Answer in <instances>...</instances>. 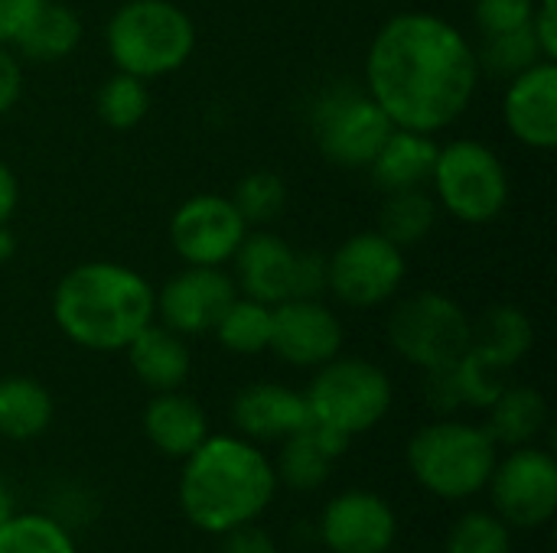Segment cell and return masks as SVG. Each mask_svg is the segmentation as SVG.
<instances>
[{"label":"cell","mask_w":557,"mask_h":553,"mask_svg":"<svg viewBox=\"0 0 557 553\" xmlns=\"http://www.w3.org/2000/svg\"><path fill=\"white\" fill-rule=\"evenodd\" d=\"M532 13H535V0H473V20L483 29V36L529 26Z\"/></svg>","instance_id":"obj_35"},{"label":"cell","mask_w":557,"mask_h":553,"mask_svg":"<svg viewBox=\"0 0 557 553\" xmlns=\"http://www.w3.org/2000/svg\"><path fill=\"white\" fill-rule=\"evenodd\" d=\"M323 541L336 553H385L395 541V515L369 492H346L323 515Z\"/></svg>","instance_id":"obj_16"},{"label":"cell","mask_w":557,"mask_h":553,"mask_svg":"<svg viewBox=\"0 0 557 553\" xmlns=\"http://www.w3.org/2000/svg\"><path fill=\"white\" fill-rule=\"evenodd\" d=\"M405 251L382 231H359L326 257V290L346 306L369 310L392 300L405 280Z\"/></svg>","instance_id":"obj_10"},{"label":"cell","mask_w":557,"mask_h":553,"mask_svg":"<svg viewBox=\"0 0 557 553\" xmlns=\"http://www.w3.org/2000/svg\"><path fill=\"white\" fill-rule=\"evenodd\" d=\"M232 420L242 433L255 440H277L297 433L310 420L307 398L284 385H251L238 391L232 404Z\"/></svg>","instance_id":"obj_18"},{"label":"cell","mask_w":557,"mask_h":553,"mask_svg":"<svg viewBox=\"0 0 557 553\" xmlns=\"http://www.w3.org/2000/svg\"><path fill=\"white\" fill-rule=\"evenodd\" d=\"M395 124L366 88H330L313 108V134L326 160L362 169L375 160Z\"/></svg>","instance_id":"obj_9"},{"label":"cell","mask_w":557,"mask_h":553,"mask_svg":"<svg viewBox=\"0 0 557 553\" xmlns=\"http://www.w3.org/2000/svg\"><path fill=\"white\" fill-rule=\"evenodd\" d=\"M535 3H545V0H535Z\"/></svg>","instance_id":"obj_45"},{"label":"cell","mask_w":557,"mask_h":553,"mask_svg":"<svg viewBox=\"0 0 557 553\" xmlns=\"http://www.w3.org/2000/svg\"><path fill=\"white\" fill-rule=\"evenodd\" d=\"M532 323L519 306H493L480 316V323H473V339L470 349H476L480 355H486L490 362H496L499 368H512L519 365L529 349H532Z\"/></svg>","instance_id":"obj_24"},{"label":"cell","mask_w":557,"mask_h":553,"mask_svg":"<svg viewBox=\"0 0 557 553\" xmlns=\"http://www.w3.org/2000/svg\"><path fill=\"white\" fill-rule=\"evenodd\" d=\"M52 420V398L33 378H0V433L10 440L39 437Z\"/></svg>","instance_id":"obj_26"},{"label":"cell","mask_w":557,"mask_h":553,"mask_svg":"<svg viewBox=\"0 0 557 553\" xmlns=\"http://www.w3.org/2000/svg\"><path fill=\"white\" fill-rule=\"evenodd\" d=\"M428 401L434 404V411L447 414L454 407H460V388H457V375H454V365H444V368H431L428 372Z\"/></svg>","instance_id":"obj_38"},{"label":"cell","mask_w":557,"mask_h":553,"mask_svg":"<svg viewBox=\"0 0 557 553\" xmlns=\"http://www.w3.org/2000/svg\"><path fill=\"white\" fill-rule=\"evenodd\" d=\"M388 339L405 362L431 372L454 365L470 349L473 323L454 297L441 290H418L392 310Z\"/></svg>","instance_id":"obj_7"},{"label":"cell","mask_w":557,"mask_h":553,"mask_svg":"<svg viewBox=\"0 0 557 553\" xmlns=\"http://www.w3.org/2000/svg\"><path fill=\"white\" fill-rule=\"evenodd\" d=\"M310 417L346 437L375 427L392 407V381L366 359H330L304 394Z\"/></svg>","instance_id":"obj_8"},{"label":"cell","mask_w":557,"mask_h":553,"mask_svg":"<svg viewBox=\"0 0 557 553\" xmlns=\"http://www.w3.org/2000/svg\"><path fill=\"white\" fill-rule=\"evenodd\" d=\"M532 33H535V42L542 49L545 59H557V0H545V3H535V13H532Z\"/></svg>","instance_id":"obj_39"},{"label":"cell","mask_w":557,"mask_h":553,"mask_svg":"<svg viewBox=\"0 0 557 553\" xmlns=\"http://www.w3.org/2000/svg\"><path fill=\"white\" fill-rule=\"evenodd\" d=\"M16 202H20V186H16V176L13 169L0 160V225H7L16 212Z\"/></svg>","instance_id":"obj_42"},{"label":"cell","mask_w":557,"mask_h":553,"mask_svg":"<svg viewBox=\"0 0 557 553\" xmlns=\"http://www.w3.org/2000/svg\"><path fill=\"white\" fill-rule=\"evenodd\" d=\"M104 46L117 72L147 81L173 75L189 62L196 49V26L173 0H127L111 13Z\"/></svg>","instance_id":"obj_4"},{"label":"cell","mask_w":557,"mask_h":553,"mask_svg":"<svg viewBox=\"0 0 557 553\" xmlns=\"http://www.w3.org/2000/svg\"><path fill=\"white\" fill-rule=\"evenodd\" d=\"M450 553H509L506 525L483 512L463 515L450 531Z\"/></svg>","instance_id":"obj_34"},{"label":"cell","mask_w":557,"mask_h":553,"mask_svg":"<svg viewBox=\"0 0 557 553\" xmlns=\"http://www.w3.org/2000/svg\"><path fill=\"white\" fill-rule=\"evenodd\" d=\"M98 117L111 127V130H131L137 127L147 111H150V91L147 81L127 72H114L111 78H104V85L98 88L95 98Z\"/></svg>","instance_id":"obj_29"},{"label":"cell","mask_w":557,"mask_h":553,"mask_svg":"<svg viewBox=\"0 0 557 553\" xmlns=\"http://www.w3.org/2000/svg\"><path fill=\"white\" fill-rule=\"evenodd\" d=\"M503 117L509 134L532 147L552 150L557 143V65L542 59L532 68L509 78Z\"/></svg>","instance_id":"obj_15"},{"label":"cell","mask_w":557,"mask_h":553,"mask_svg":"<svg viewBox=\"0 0 557 553\" xmlns=\"http://www.w3.org/2000/svg\"><path fill=\"white\" fill-rule=\"evenodd\" d=\"M294 257H297V251L271 231L245 235L232 257L235 261V287L258 303L277 306V303L290 300Z\"/></svg>","instance_id":"obj_17"},{"label":"cell","mask_w":557,"mask_h":553,"mask_svg":"<svg viewBox=\"0 0 557 553\" xmlns=\"http://www.w3.org/2000/svg\"><path fill=\"white\" fill-rule=\"evenodd\" d=\"M23 95V68H20V59L10 55L3 46H0V117L16 108Z\"/></svg>","instance_id":"obj_40"},{"label":"cell","mask_w":557,"mask_h":553,"mask_svg":"<svg viewBox=\"0 0 557 553\" xmlns=\"http://www.w3.org/2000/svg\"><path fill=\"white\" fill-rule=\"evenodd\" d=\"M235 297L238 287L222 267L186 264V271H180L157 290V313L166 329L180 336H199L219 323Z\"/></svg>","instance_id":"obj_12"},{"label":"cell","mask_w":557,"mask_h":553,"mask_svg":"<svg viewBox=\"0 0 557 553\" xmlns=\"http://www.w3.org/2000/svg\"><path fill=\"white\" fill-rule=\"evenodd\" d=\"M349 447V437L307 420L297 433L287 437L284 453H281V473L287 479V486L294 489H317L326 476H330V463Z\"/></svg>","instance_id":"obj_21"},{"label":"cell","mask_w":557,"mask_h":553,"mask_svg":"<svg viewBox=\"0 0 557 553\" xmlns=\"http://www.w3.org/2000/svg\"><path fill=\"white\" fill-rule=\"evenodd\" d=\"M385 196L388 199L382 205L379 231L401 251L411 244H421L437 225V199L428 196L424 189H401V192H385Z\"/></svg>","instance_id":"obj_27"},{"label":"cell","mask_w":557,"mask_h":553,"mask_svg":"<svg viewBox=\"0 0 557 553\" xmlns=\"http://www.w3.org/2000/svg\"><path fill=\"white\" fill-rule=\"evenodd\" d=\"M274 495V469L261 450L235 437H206L183 469L180 502L186 518L225 535L258 518Z\"/></svg>","instance_id":"obj_3"},{"label":"cell","mask_w":557,"mask_h":553,"mask_svg":"<svg viewBox=\"0 0 557 553\" xmlns=\"http://www.w3.org/2000/svg\"><path fill=\"white\" fill-rule=\"evenodd\" d=\"M16 254V238L7 225H0V264H7Z\"/></svg>","instance_id":"obj_43"},{"label":"cell","mask_w":557,"mask_h":553,"mask_svg":"<svg viewBox=\"0 0 557 553\" xmlns=\"http://www.w3.org/2000/svg\"><path fill=\"white\" fill-rule=\"evenodd\" d=\"M157 316V290L131 267L88 261L72 267L52 293L55 326L82 349L117 352Z\"/></svg>","instance_id":"obj_2"},{"label":"cell","mask_w":557,"mask_h":553,"mask_svg":"<svg viewBox=\"0 0 557 553\" xmlns=\"http://www.w3.org/2000/svg\"><path fill=\"white\" fill-rule=\"evenodd\" d=\"M10 512H13V495H10V489H7V482L0 479V525H7V521L13 518Z\"/></svg>","instance_id":"obj_44"},{"label":"cell","mask_w":557,"mask_h":553,"mask_svg":"<svg viewBox=\"0 0 557 553\" xmlns=\"http://www.w3.org/2000/svg\"><path fill=\"white\" fill-rule=\"evenodd\" d=\"M228 538L222 541L219 553H277V548L271 544V538L258 528H248V525H238L232 531H225Z\"/></svg>","instance_id":"obj_41"},{"label":"cell","mask_w":557,"mask_h":553,"mask_svg":"<svg viewBox=\"0 0 557 553\" xmlns=\"http://www.w3.org/2000/svg\"><path fill=\"white\" fill-rule=\"evenodd\" d=\"M78 42H82L78 13L65 3L42 0V7L36 10V16L29 20V26L20 33L13 46L20 49V55L33 62H59L69 59L78 49Z\"/></svg>","instance_id":"obj_23"},{"label":"cell","mask_w":557,"mask_h":553,"mask_svg":"<svg viewBox=\"0 0 557 553\" xmlns=\"http://www.w3.org/2000/svg\"><path fill=\"white\" fill-rule=\"evenodd\" d=\"M0 553H75V548L55 521L20 515L0 525Z\"/></svg>","instance_id":"obj_31"},{"label":"cell","mask_w":557,"mask_h":553,"mask_svg":"<svg viewBox=\"0 0 557 553\" xmlns=\"http://www.w3.org/2000/svg\"><path fill=\"white\" fill-rule=\"evenodd\" d=\"M496 508L519 528L548 521L557 508V463L542 450H516L503 466H493Z\"/></svg>","instance_id":"obj_13"},{"label":"cell","mask_w":557,"mask_h":553,"mask_svg":"<svg viewBox=\"0 0 557 553\" xmlns=\"http://www.w3.org/2000/svg\"><path fill=\"white\" fill-rule=\"evenodd\" d=\"M127 362L134 375L153 391H176L189 378V368H193V355L183 336L153 323L131 339Z\"/></svg>","instance_id":"obj_20"},{"label":"cell","mask_w":557,"mask_h":553,"mask_svg":"<svg viewBox=\"0 0 557 553\" xmlns=\"http://www.w3.org/2000/svg\"><path fill=\"white\" fill-rule=\"evenodd\" d=\"M39 7L42 0H0V46H13Z\"/></svg>","instance_id":"obj_37"},{"label":"cell","mask_w":557,"mask_h":553,"mask_svg":"<svg viewBox=\"0 0 557 553\" xmlns=\"http://www.w3.org/2000/svg\"><path fill=\"white\" fill-rule=\"evenodd\" d=\"M326 290V257L320 251H297L290 300H320Z\"/></svg>","instance_id":"obj_36"},{"label":"cell","mask_w":557,"mask_h":553,"mask_svg":"<svg viewBox=\"0 0 557 553\" xmlns=\"http://www.w3.org/2000/svg\"><path fill=\"white\" fill-rule=\"evenodd\" d=\"M437 205L463 225H490L509 205V173L499 153L480 140H454L437 150L431 173Z\"/></svg>","instance_id":"obj_6"},{"label":"cell","mask_w":557,"mask_h":553,"mask_svg":"<svg viewBox=\"0 0 557 553\" xmlns=\"http://www.w3.org/2000/svg\"><path fill=\"white\" fill-rule=\"evenodd\" d=\"M232 202H235V209L242 212V218L248 225H264V222H274L284 212L287 186H284V179L277 173L258 169V173H248L245 179H238Z\"/></svg>","instance_id":"obj_32"},{"label":"cell","mask_w":557,"mask_h":553,"mask_svg":"<svg viewBox=\"0 0 557 553\" xmlns=\"http://www.w3.org/2000/svg\"><path fill=\"white\" fill-rule=\"evenodd\" d=\"M248 222L232 199L202 192L186 199L170 218V244L193 267H222L235 257Z\"/></svg>","instance_id":"obj_11"},{"label":"cell","mask_w":557,"mask_h":553,"mask_svg":"<svg viewBox=\"0 0 557 553\" xmlns=\"http://www.w3.org/2000/svg\"><path fill=\"white\" fill-rule=\"evenodd\" d=\"M542 59L545 55H542V49L535 42L532 26H519V29H509V33H493V36L483 39V49L476 52L480 72H490L496 78H516L519 72L532 68Z\"/></svg>","instance_id":"obj_30"},{"label":"cell","mask_w":557,"mask_h":553,"mask_svg":"<svg viewBox=\"0 0 557 553\" xmlns=\"http://www.w3.org/2000/svg\"><path fill=\"white\" fill-rule=\"evenodd\" d=\"M548 407L545 398L535 388H506L493 404H490V427L486 433L493 443L503 447H525L529 440L539 437L545 427Z\"/></svg>","instance_id":"obj_25"},{"label":"cell","mask_w":557,"mask_h":553,"mask_svg":"<svg viewBox=\"0 0 557 553\" xmlns=\"http://www.w3.org/2000/svg\"><path fill=\"white\" fill-rule=\"evenodd\" d=\"M212 329L228 352L258 355L271 345V306L251 297H235Z\"/></svg>","instance_id":"obj_28"},{"label":"cell","mask_w":557,"mask_h":553,"mask_svg":"<svg viewBox=\"0 0 557 553\" xmlns=\"http://www.w3.org/2000/svg\"><path fill=\"white\" fill-rule=\"evenodd\" d=\"M408 463L428 492L441 499H467L490 482L496 443L480 427L444 420L418 430L408 447Z\"/></svg>","instance_id":"obj_5"},{"label":"cell","mask_w":557,"mask_h":553,"mask_svg":"<svg viewBox=\"0 0 557 553\" xmlns=\"http://www.w3.org/2000/svg\"><path fill=\"white\" fill-rule=\"evenodd\" d=\"M297 368H320L343 349V323L320 300H284L271 306V345Z\"/></svg>","instance_id":"obj_14"},{"label":"cell","mask_w":557,"mask_h":553,"mask_svg":"<svg viewBox=\"0 0 557 553\" xmlns=\"http://www.w3.org/2000/svg\"><path fill=\"white\" fill-rule=\"evenodd\" d=\"M454 375H457L460 401L473 407H490L506 391V368H499L476 349H467L454 362Z\"/></svg>","instance_id":"obj_33"},{"label":"cell","mask_w":557,"mask_h":553,"mask_svg":"<svg viewBox=\"0 0 557 553\" xmlns=\"http://www.w3.org/2000/svg\"><path fill=\"white\" fill-rule=\"evenodd\" d=\"M144 430L150 443L166 456H189L206 440V414L193 398L176 391H160L144 414Z\"/></svg>","instance_id":"obj_22"},{"label":"cell","mask_w":557,"mask_h":553,"mask_svg":"<svg viewBox=\"0 0 557 553\" xmlns=\"http://www.w3.org/2000/svg\"><path fill=\"white\" fill-rule=\"evenodd\" d=\"M437 143L431 134H418V130H401L395 127L388 134V140L382 143V150L375 153V160L369 163L372 179L382 192H401V189H421L431 173H434V160H437Z\"/></svg>","instance_id":"obj_19"},{"label":"cell","mask_w":557,"mask_h":553,"mask_svg":"<svg viewBox=\"0 0 557 553\" xmlns=\"http://www.w3.org/2000/svg\"><path fill=\"white\" fill-rule=\"evenodd\" d=\"M480 88L473 42L444 16H392L366 55V91L401 130L437 134L460 121Z\"/></svg>","instance_id":"obj_1"}]
</instances>
